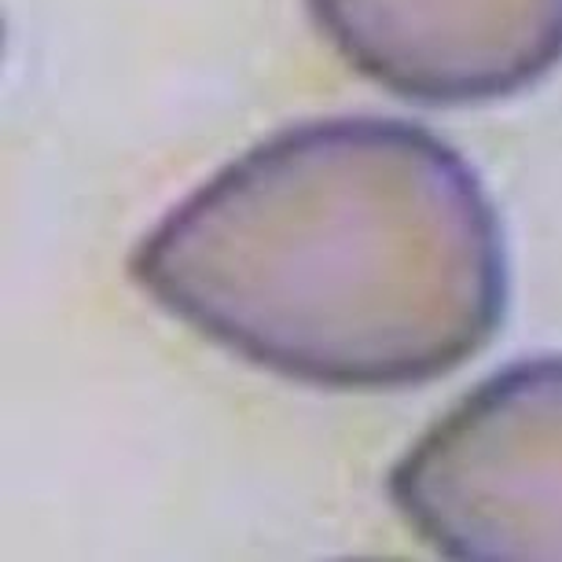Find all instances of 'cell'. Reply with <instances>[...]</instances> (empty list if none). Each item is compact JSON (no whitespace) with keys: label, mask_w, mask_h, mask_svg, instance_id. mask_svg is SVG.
Listing matches in <instances>:
<instances>
[{"label":"cell","mask_w":562,"mask_h":562,"mask_svg":"<svg viewBox=\"0 0 562 562\" xmlns=\"http://www.w3.org/2000/svg\"><path fill=\"white\" fill-rule=\"evenodd\" d=\"M130 276L247 364L324 390L441 379L493 342L507 247L463 155L401 119L272 133L133 247Z\"/></svg>","instance_id":"cell-1"},{"label":"cell","mask_w":562,"mask_h":562,"mask_svg":"<svg viewBox=\"0 0 562 562\" xmlns=\"http://www.w3.org/2000/svg\"><path fill=\"white\" fill-rule=\"evenodd\" d=\"M419 544L463 562H562V357L496 371L386 482Z\"/></svg>","instance_id":"cell-2"},{"label":"cell","mask_w":562,"mask_h":562,"mask_svg":"<svg viewBox=\"0 0 562 562\" xmlns=\"http://www.w3.org/2000/svg\"><path fill=\"white\" fill-rule=\"evenodd\" d=\"M349 70L408 103L479 108L562 63V0H305Z\"/></svg>","instance_id":"cell-3"}]
</instances>
